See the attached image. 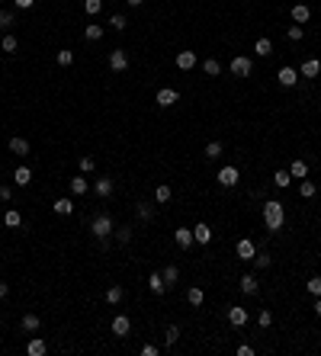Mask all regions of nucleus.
<instances>
[{
    "mask_svg": "<svg viewBox=\"0 0 321 356\" xmlns=\"http://www.w3.org/2000/svg\"><path fill=\"white\" fill-rule=\"evenodd\" d=\"M228 324H235V327H244V324H248V308H241V305L228 308Z\"/></svg>",
    "mask_w": 321,
    "mask_h": 356,
    "instance_id": "obj_13",
    "label": "nucleus"
},
{
    "mask_svg": "<svg viewBox=\"0 0 321 356\" xmlns=\"http://www.w3.org/2000/svg\"><path fill=\"white\" fill-rule=\"evenodd\" d=\"M231 74H235V77H248L251 71H254V61L248 58V55H238V58H231Z\"/></svg>",
    "mask_w": 321,
    "mask_h": 356,
    "instance_id": "obj_3",
    "label": "nucleus"
},
{
    "mask_svg": "<svg viewBox=\"0 0 321 356\" xmlns=\"http://www.w3.org/2000/svg\"><path fill=\"white\" fill-rule=\"evenodd\" d=\"M158 353H161L158 344H145V347H141V356H158Z\"/></svg>",
    "mask_w": 321,
    "mask_h": 356,
    "instance_id": "obj_50",
    "label": "nucleus"
},
{
    "mask_svg": "<svg viewBox=\"0 0 321 356\" xmlns=\"http://www.w3.org/2000/svg\"><path fill=\"white\" fill-rule=\"evenodd\" d=\"M193 237H196V244H212V228H209L206 222H199L193 228Z\"/></svg>",
    "mask_w": 321,
    "mask_h": 356,
    "instance_id": "obj_17",
    "label": "nucleus"
},
{
    "mask_svg": "<svg viewBox=\"0 0 321 356\" xmlns=\"http://www.w3.org/2000/svg\"><path fill=\"white\" fill-rule=\"evenodd\" d=\"M170 196H174V189H170L167 183L154 186V202H158V205H167V202H170Z\"/></svg>",
    "mask_w": 321,
    "mask_h": 356,
    "instance_id": "obj_22",
    "label": "nucleus"
},
{
    "mask_svg": "<svg viewBox=\"0 0 321 356\" xmlns=\"http://www.w3.org/2000/svg\"><path fill=\"white\" fill-rule=\"evenodd\" d=\"M270 263H273V257H270V254H254V266H257V270H267Z\"/></svg>",
    "mask_w": 321,
    "mask_h": 356,
    "instance_id": "obj_47",
    "label": "nucleus"
},
{
    "mask_svg": "<svg viewBox=\"0 0 321 356\" xmlns=\"http://www.w3.org/2000/svg\"><path fill=\"white\" fill-rule=\"evenodd\" d=\"M0 49H3L6 55H13L19 49V42H16V36H10V32H3V39H0Z\"/></svg>",
    "mask_w": 321,
    "mask_h": 356,
    "instance_id": "obj_34",
    "label": "nucleus"
},
{
    "mask_svg": "<svg viewBox=\"0 0 321 356\" xmlns=\"http://www.w3.org/2000/svg\"><path fill=\"white\" fill-rule=\"evenodd\" d=\"M0 344H3V337H0Z\"/></svg>",
    "mask_w": 321,
    "mask_h": 356,
    "instance_id": "obj_58",
    "label": "nucleus"
},
{
    "mask_svg": "<svg viewBox=\"0 0 321 356\" xmlns=\"http://www.w3.org/2000/svg\"><path fill=\"white\" fill-rule=\"evenodd\" d=\"M158 215V202H138V218L141 222H154Z\"/></svg>",
    "mask_w": 321,
    "mask_h": 356,
    "instance_id": "obj_18",
    "label": "nucleus"
},
{
    "mask_svg": "<svg viewBox=\"0 0 321 356\" xmlns=\"http://www.w3.org/2000/svg\"><path fill=\"white\" fill-rule=\"evenodd\" d=\"M0 321H3V314H0Z\"/></svg>",
    "mask_w": 321,
    "mask_h": 356,
    "instance_id": "obj_57",
    "label": "nucleus"
},
{
    "mask_svg": "<svg viewBox=\"0 0 321 356\" xmlns=\"http://www.w3.org/2000/svg\"><path fill=\"white\" fill-rule=\"evenodd\" d=\"M148 289H151L154 296H164V292H167V283H164L161 273H151V276H148Z\"/></svg>",
    "mask_w": 321,
    "mask_h": 356,
    "instance_id": "obj_19",
    "label": "nucleus"
},
{
    "mask_svg": "<svg viewBox=\"0 0 321 356\" xmlns=\"http://www.w3.org/2000/svg\"><path fill=\"white\" fill-rule=\"evenodd\" d=\"M100 10H103V0H84V13L87 16H97Z\"/></svg>",
    "mask_w": 321,
    "mask_h": 356,
    "instance_id": "obj_42",
    "label": "nucleus"
},
{
    "mask_svg": "<svg viewBox=\"0 0 321 356\" xmlns=\"http://www.w3.org/2000/svg\"><path fill=\"white\" fill-rule=\"evenodd\" d=\"M257 324H260V327H270V324H273V314L267 311V308H260V314H257Z\"/></svg>",
    "mask_w": 321,
    "mask_h": 356,
    "instance_id": "obj_49",
    "label": "nucleus"
},
{
    "mask_svg": "<svg viewBox=\"0 0 321 356\" xmlns=\"http://www.w3.org/2000/svg\"><path fill=\"white\" fill-rule=\"evenodd\" d=\"M126 67H128V55L122 52V49H113V52H109V71L122 74Z\"/></svg>",
    "mask_w": 321,
    "mask_h": 356,
    "instance_id": "obj_5",
    "label": "nucleus"
},
{
    "mask_svg": "<svg viewBox=\"0 0 321 356\" xmlns=\"http://www.w3.org/2000/svg\"><path fill=\"white\" fill-rule=\"evenodd\" d=\"M6 296H10V286H6V283H0V298H6Z\"/></svg>",
    "mask_w": 321,
    "mask_h": 356,
    "instance_id": "obj_54",
    "label": "nucleus"
},
{
    "mask_svg": "<svg viewBox=\"0 0 321 356\" xmlns=\"http://www.w3.org/2000/svg\"><path fill=\"white\" fill-rule=\"evenodd\" d=\"M10 199H13V189L6 183H0V202H10Z\"/></svg>",
    "mask_w": 321,
    "mask_h": 356,
    "instance_id": "obj_51",
    "label": "nucleus"
},
{
    "mask_svg": "<svg viewBox=\"0 0 321 356\" xmlns=\"http://www.w3.org/2000/svg\"><path fill=\"white\" fill-rule=\"evenodd\" d=\"M254 52L260 55V58H267V55H273V42H270L267 36H263V39H257V42H254Z\"/></svg>",
    "mask_w": 321,
    "mask_h": 356,
    "instance_id": "obj_33",
    "label": "nucleus"
},
{
    "mask_svg": "<svg viewBox=\"0 0 321 356\" xmlns=\"http://www.w3.org/2000/svg\"><path fill=\"white\" fill-rule=\"evenodd\" d=\"M289 177L305 180V177H309V164H305V161H292V164H289Z\"/></svg>",
    "mask_w": 321,
    "mask_h": 356,
    "instance_id": "obj_24",
    "label": "nucleus"
},
{
    "mask_svg": "<svg viewBox=\"0 0 321 356\" xmlns=\"http://www.w3.org/2000/svg\"><path fill=\"white\" fill-rule=\"evenodd\" d=\"M202 74H209V77H218V74H222V64H218L215 58H206V61H202Z\"/></svg>",
    "mask_w": 321,
    "mask_h": 356,
    "instance_id": "obj_35",
    "label": "nucleus"
},
{
    "mask_svg": "<svg viewBox=\"0 0 321 356\" xmlns=\"http://www.w3.org/2000/svg\"><path fill=\"white\" fill-rule=\"evenodd\" d=\"M299 193H302L305 199H312V196H315V183H312V180H302V183H299Z\"/></svg>",
    "mask_w": 321,
    "mask_h": 356,
    "instance_id": "obj_46",
    "label": "nucleus"
},
{
    "mask_svg": "<svg viewBox=\"0 0 321 356\" xmlns=\"http://www.w3.org/2000/svg\"><path fill=\"white\" fill-rule=\"evenodd\" d=\"M238 356H254V347H248V344H241V347H238Z\"/></svg>",
    "mask_w": 321,
    "mask_h": 356,
    "instance_id": "obj_53",
    "label": "nucleus"
},
{
    "mask_svg": "<svg viewBox=\"0 0 321 356\" xmlns=\"http://www.w3.org/2000/svg\"><path fill=\"white\" fill-rule=\"evenodd\" d=\"M276 80H279L283 87H296V84H299V71L286 64V67H279V71H276Z\"/></svg>",
    "mask_w": 321,
    "mask_h": 356,
    "instance_id": "obj_8",
    "label": "nucleus"
},
{
    "mask_svg": "<svg viewBox=\"0 0 321 356\" xmlns=\"http://www.w3.org/2000/svg\"><path fill=\"white\" fill-rule=\"evenodd\" d=\"M273 186H276V189L289 186V170H276V174H273Z\"/></svg>",
    "mask_w": 321,
    "mask_h": 356,
    "instance_id": "obj_39",
    "label": "nucleus"
},
{
    "mask_svg": "<svg viewBox=\"0 0 321 356\" xmlns=\"http://www.w3.org/2000/svg\"><path fill=\"white\" fill-rule=\"evenodd\" d=\"M305 289H309V292H312V296H315V298H318V296H321V276H312V279H309V283H305Z\"/></svg>",
    "mask_w": 321,
    "mask_h": 356,
    "instance_id": "obj_45",
    "label": "nucleus"
},
{
    "mask_svg": "<svg viewBox=\"0 0 321 356\" xmlns=\"http://www.w3.org/2000/svg\"><path fill=\"white\" fill-rule=\"evenodd\" d=\"M174 241H177V247L190 250V247H193V241H196V237H193V228H177V231H174Z\"/></svg>",
    "mask_w": 321,
    "mask_h": 356,
    "instance_id": "obj_11",
    "label": "nucleus"
},
{
    "mask_svg": "<svg viewBox=\"0 0 321 356\" xmlns=\"http://www.w3.org/2000/svg\"><path fill=\"white\" fill-rule=\"evenodd\" d=\"M292 23H299V26H302V23H309V19H312V10H309V3H296V6H292Z\"/></svg>",
    "mask_w": 321,
    "mask_h": 356,
    "instance_id": "obj_16",
    "label": "nucleus"
},
{
    "mask_svg": "<svg viewBox=\"0 0 321 356\" xmlns=\"http://www.w3.org/2000/svg\"><path fill=\"white\" fill-rule=\"evenodd\" d=\"M113 235H116V241H119V244H128V241H132V225H119Z\"/></svg>",
    "mask_w": 321,
    "mask_h": 356,
    "instance_id": "obj_36",
    "label": "nucleus"
},
{
    "mask_svg": "<svg viewBox=\"0 0 321 356\" xmlns=\"http://www.w3.org/2000/svg\"><path fill=\"white\" fill-rule=\"evenodd\" d=\"M3 225L6 228H19V225H23V215H19L16 209H6L3 212Z\"/></svg>",
    "mask_w": 321,
    "mask_h": 356,
    "instance_id": "obj_29",
    "label": "nucleus"
},
{
    "mask_svg": "<svg viewBox=\"0 0 321 356\" xmlns=\"http://www.w3.org/2000/svg\"><path fill=\"white\" fill-rule=\"evenodd\" d=\"M93 189H97V196H100V199H106V196L113 193V180H109V177H103V180H97V183H93Z\"/></svg>",
    "mask_w": 321,
    "mask_h": 356,
    "instance_id": "obj_32",
    "label": "nucleus"
},
{
    "mask_svg": "<svg viewBox=\"0 0 321 356\" xmlns=\"http://www.w3.org/2000/svg\"><path fill=\"white\" fill-rule=\"evenodd\" d=\"M218 186H225V189H231V186H238V180H241V174H238V167H222L218 170Z\"/></svg>",
    "mask_w": 321,
    "mask_h": 356,
    "instance_id": "obj_4",
    "label": "nucleus"
},
{
    "mask_svg": "<svg viewBox=\"0 0 321 356\" xmlns=\"http://www.w3.org/2000/svg\"><path fill=\"white\" fill-rule=\"evenodd\" d=\"M263 225H267V231H283L286 225V205L279 199H267L263 202Z\"/></svg>",
    "mask_w": 321,
    "mask_h": 356,
    "instance_id": "obj_1",
    "label": "nucleus"
},
{
    "mask_svg": "<svg viewBox=\"0 0 321 356\" xmlns=\"http://www.w3.org/2000/svg\"><path fill=\"white\" fill-rule=\"evenodd\" d=\"M177 340H180V327H177V324H170L167 331H164V344H167V347H174Z\"/></svg>",
    "mask_w": 321,
    "mask_h": 356,
    "instance_id": "obj_41",
    "label": "nucleus"
},
{
    "mask_svg": "<svg viewBox=\"0 0 321 356\" xmlns=\"http://www.w3.org/2000/svg\"><path fill=\"white\" fill-rule=\"evenodd\" d=\"M254 254H257L254 241H251V237H241V241H238V260H254Z\"/></svg>",
    "mask_w": 321,
    "mask_h": 356,
    "instance_id": "obj_14",
    "label": "nucleus"
},
{
    "mask_svg": "<svg viewBox=\"0 0 321 356\" xmlns=\"http://www.w3.org/2000/svg\"><path fill=\"white\" fill-rule=\"evenodd\" d=\"M19 327H23L26 334H36L39 327H42V321H39V314H23V321H19Z\"/></svg>",
    "mask_w": 321,
    "mask_h": 356,
    "instance_id": "obj_20",
    "label": "nucleus"
},
{
    "mask_svg": "<svg viewBox=\"0 0 321 356\" xmlns=\"http://www.w3.org/2000/svg\"><path fill=\"white\" fill-rule=\"evenodd\" d=\"M77 167H80V174H93V170H97V161H93V157L90 154H84V157H80V161H77Z\"/></svg>",
    "mask_w": 321,
    "mask_h": 356,
    "instance_id": "obj_37",
    "label": "nucleus"
},
{
    "mask_svg": "<svg viewBox=\"0 0 321 356\" xmlns=\"http://www.w3.org/2000/svg\"><path fill=\"white\" fill-rule=\"evenodd\" d=\"M187 302L193 305V308H199L202 302H206V292H202L199 286H190V289H187Z\"/></svg>",
    "mask_w": 321,
    "mask_h": 356,
    "instance_id": "obj_21",
    "label": "nucleus"
},
{
    "mask_svg": "<svg viewBox=\"0 0 321 356\" xmlns=\"http://www.w3.org/2000/svg\"><path fill=\"white\" fill-rule=\"evenodd\" d=\"M128 331H132L128 314H116V318H113V334H116V337H128Z\"/></svg>",
    "mask_w": 321,
    "mask_h": 356,
    "instance_id": "obj_10",
    "label": "nucleus"
},
{
    "mask_svg": "<svg viewBox=\"0 0 321 356\" xmlns=\"http://www.w3.org/2000/svg\"><path fill=\"white\" fill-rule=\"evenodd\" d=\"M122 298H126V289H122V286H109L106 289V302L109 305H119Z\"/></svg>",
    "mask_w": 321,
    "mask_h": 356,
    "instance_id": "obj_30",
    "label": "nucleus"
},
{
    "mask_svg": "<svg viewBox=\"0 0 321 356\" xmlns=\"http://www.w3.org/2000/svg\"><path fill=\"white\" fill-rule=\"evenodd\" d=\"M13 23H16V13H13V10H0V29L6 32Z\"/></svg>",
    "mask_w": 321,
    "mask_h": 356,
    "instance_id": "obj_40",
    "label": "nucleus"
},
{
    "mask_svg": "<svg viewBox=\"0 0 321 356\" xmlns=\"http://www.w3.org/2000/svg\"><path fill=\"white\" fill-rule=\"evenodd\" d=\"M315 314H321V296L315 298Z\"/></svg>",
    "mask_w": 321,
    "mask_h": 356,
    "instance_id": "obj_56",
    "label": "nucleus"
},
{
    "mask_svg": "<svg viewBox=\"0 0 321 356\" xmlns=\"http://www.w3.org/2000/svg\"><path fill=\"white\" fill-rule=\"evenodd\" d=\"M67 186H71V193H74V196H84L87 189H90V183L84 180V174H80V177H74V180L67 183Z\"/></svg>",
    "mask_w": 321,
    "mask_h": 356,
    "instance_id": "obj_28",
    "label": "nucleus"
},
{
    "mask_svg": "<svg viewBox=\"0 0 321 356\" xmlns=\"http://www.w3.org/2000/svg\"><path fill=\"white\" fill-rule=\"evenodd\" d=\"M126 16H122V13H113V16H109V29H116V32H122V29H126Z\"/></svg>",
    "mask_w": 321,
    "mask_h": 356,
    "instance_id": "obj_43",
    "label": "nucleus"
},
{
    "mask_svg": "<svg viewBox=\"0 0 321 356\" xmlns=\"http://www.w3.org/2000/svg\"><path fill=\"white\" fill-rule=\"evenodd\" d=\"M174 64L180 67V71H193V67L199 64V58H196V52H177Z\"/></svg>",
    "mask_w": 321,
    "mask_h": 356,
    "instance_id": "obj_7",
    "label": "nucleus"
},
{
    "mask_svg": "<svg viewBox=\"0 0 321 356\" xmlns=\"http://www.w3.org/2000/svg\"><path fill=\"white\" fill-rule=\"evenodd\" d=\"M90 231H93V237H97V241H103V237H113L116 225H113V218H109L106 212H100V215H93V222H90Z\"/></svg>",
    "mask_w": 321,
    "mask_h": 356,
    "instance_id": "obj_2",
    "label": "nucleus"
},
{
    "mask_svg": "<svg viewBox=\"0 0 321 356\" xmlns=\"http://www.w3.org/2000/svg\"><path fill=\"white\" fill-rule=\"evenodd\" d=\"M222 151H225V148H222V141H209V145H206V151H202V154H206L209 161H215V157H222Z\"/></svg>",
    "mask_w": 321,
    "mask_h": 356,
    "instance_id": "obj_38",
    "label": "nucleus"
},
{
    "mask_svg": "<svg viewBox=\"0 0 321 356\" xmlns=\"http://www.w3.org/2000/svg\"><path fill=\"white\" fill-rule=\"evenodd\" d=\"M238 283H241V292H244V296H257V289H260V283H257L254 273H244Z\"/></svg>",
    "mask_w": 321,
    "mask_h": 356,
    "instance_id": "obj_12",
    "label": "nucleus"
},
{
    "mask_svg": "<svg viewBox=\"0 0 321 356\" xmlns=\"http://www.w3.org/2000/svg\"><path fill=\"white\" fill-rule=\"evenodd\" d=\"M55 212H58V215H71L74 212V202L67 199V196H61V199H55V205H52Z\"/></svg>",
    "mask_w": 321,
    "mask_h": 356,
    "instance_id": "obj_31",
    "label": "nucleus"
},
{
    "mask_svg": "<svg viewBox=\"0 0 321 356\" xmlns=\"http://www.w3.org/2000/svg\"><path fill=\"white\" fill-rule=\"evenodd\" d=\"M286 32H289V42H302V36H305V29H302V26H289V29H286Z\"/></svg>",
    "mask_w": 321,
    "mask_h": 356,
    "instance_id": "obj_48",
    "label": "nucleus"
},
{
    "mask_svg": "<svg viewBox=\"0 0 321 356\" xmlns=\"http://www.w3.org/2000/svg\"><path fill=\"white\" fill-rule=\"evenodd\" d=\"M126 3H128V6H141V3H145V0H126Z\"/></svg>",
    "mask_w": 321,
    "mask_h": 356,
    "instance_id": "obj_55",
    "label": "nucleus"
},
{
    "mask_svg": "<svg viewBox=\"0 0 321 356\" xmlns=\"http://www.w3.org/2000/svg\"><path fill=\"white\" fill-rule=\"evenodd\" d=\"M154 100H158V106H161V109H167V106H174V103H180V93H177L174 87H161Z\"/></svg>",
    "mask_w": 321,
    "mask_h": 356,
    "instance_id": "obj_6",
    "label": "nucleus"
},
{
    "mask_svg": "<svg viewBox=\"0 0 321 356\" xmlns=\"http://www.w3.org/2000/svg\"><path fill=\"white\" fill-rule=\"evenodd\" d=\"M10 154L26 157V154H29V141H26V138H13V141H10Z\"/></svg>",
    "mask_w": 321,
    "mask_h": 356,
    "instance_id": "obj_27",
    "label": "nucleus"
},
{
    "mask_svg": "<svg viewBox=\"0 0 321 356\" xmlns=\"http://www.w3.org/2000/svg\"><path fill=\"white\" fill-rule=\"evenodd\" d=\"M161 276H164V283H167V289H170L174 283H180V266H174V263H170V266H164V273H161Z\"/></svg>",
    "mask_w": 321,
    "mask_h": 356,
    "instance_id": "obj_26",
    "label": "nucleus"
},
{
    "mask_svg": "<svg viewBox=\"0 0 321 356\" xmlns=\"http://www.w3.org/2000/svg\"><path fill=\"white\" fill-rule=\"evenodd\" d=\"M58 64H61V67H71V64H74V52L61 49V52H58Z\"/></svg>",
    "mask_w": 321,
    "mask_h": 356,
    "instance_id": "obj_44",
    "label": "nucleus"
},
{
    "mask_svg": "<svg viewBox=\"0 0 321 356\" xmlns=\"http://www.w3.org/2000/svg\"><path fill=\"white\" fill-rule=\"evenodd\" d=\"M13 183H16V186H29V183H32V170H29V167H16Z\"/></svg>",
    "mask_w": 321,
    "mask_h": 356,
    "instance_id": "obj_25",
    "label": "nucleus"
},
{
    "mask_svg": "<svg viewBox=\"0 0 321 356\" xmlns=\"http://www.w3.org/2000/svg\"><path fill=\"white\" fill-rule=\"evenodd\" d=\"M26 353H29V356H45V353H49V344H45L42 337H29V344H26Z\"/></svg>",
    "mask_w": 321,
    "mask_h": 356,
    "instance_id": "obj_15",
    "label": "nucleus"
},
{
    "mask_svg": "<svg viewBox=\"0 0 321 356\" xmlns=\"http://www.w3.org/2000/svg\"><path fill=\"white\" fill-rule=\"evenodd\" d=\"M84 39H87V42H100V39H103V26H100V23L84 26Z\"/></svg>",
    "mask_w": 321,
    "mask_h": 356,
    "instance_id": "obj_23",
    "label": "nucleus"
},
{
    "mask_svg": "<svg viewBox=\"0 0 321 356\" xmlns=\"http://www.w3.org/2000/svg\"><path fill=\"white\" fill-rule=\"evenodd\" d=\"M13 3H16V10H32V3H36V0H13Z\"/></svg>",
    "mask_w": 321,
    "mask_h": 356,
    "instance_id": "obj_52",
    "label": "nucleus"
},
{
    "mask_svg": "<svg viewBox=\"0 0 321 356\" xmlns=\"http://www.w3.org/2000/svg\"><path fill=\"white\" fill-rule=\"evenodd\" d=\"M321 74V61L318 58H305L302 64H299V77H318Z\"/></svg>",
    "mask_w": 321,
    "mask_h": 356,
    "instance_id": "obj_9",
    "label": "nucleus"
}]
</instances>
